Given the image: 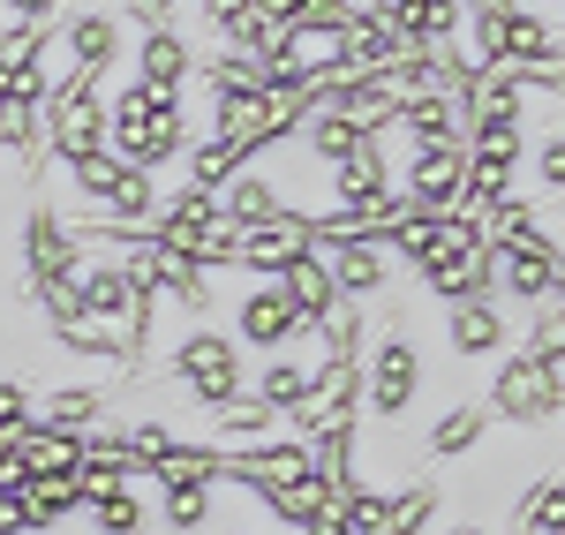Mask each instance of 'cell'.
<instances>
[{"mask_svg": "<svg viewBox=\"0 0 565 535\" xmlns=\"http://www.w3.org/2000/svg\"><path fill=\"white\" fill-rule=\"evenodd\" d=\"M106 151L121 159V167H143V174H159L167 159L189 151V121H181V90H151V84H121L106 98Z\"/></svg>", "mask_w": 565, "mask_h": 535, "instance_id": "cell-1", "label": "cell"}, {"mask_svg": "<svg viewBox=\"0 0 565 535\" xmlns=\"http://www.w3.org/2000/svg\"><path fill=\"white\" fill-rule=\"evenodd\" d=\"M362 400H370V415H377V422H392V430H399V422H407V415H415V393H423V377H430V370H423V347H415V324H407V310H392L385 317V340H377V347H362Z\"/></svg>", "mask_w": 565, "mask_h": 535, "instance_id": "cell-2", "label": "cell"}, {"mask_svg": "<svg viewBox=\"0 0 565 535\" xmlns=\"http://www.w3.org/2000/svg\"><path fill=\"white\" fill-rule=\"evenodd\" d=\"M167 377L196 393V407H218L234 400L242 385H249V355L226 340V324H189L174 340V362H167Z\"/></svg>", "mask_w": 565, "mask_h": 535, "instance_id": "cell-3", "label": "cell"}, {"mask_svg": "<svg viewBox=\"0 0 565 535\" xmlns=\"http://www.w3.org/2000/svg\"><path fill=\"white\" fill-rule=\"evenodd\" d=\"M482 407H490V422H521V430H558V377H543V370H527L513 347L498 355V377H490V393H482Z\"/></svg>", "mask_w": 565, "mask_h": 535, "instance_id": "cell-4", "label": "cell"}, {"mask_svg": "<svg viewBox=\"0 0 565 535\" xmlns=\"http://www.w3.org/2000/svg\"><path fill=\"white\" fill-rule=\"evenodd\" d=\"M226 340H234L242 355H279V347L309 340V324L287 310V295H279L271 279H257L249 295H234V324H226Z\"/></svg>", "mask_w": 565, "mask_h": 535, "instance_id": "cell-5", "label": "cell"}, {"mask_svg": "<svg viewBox=\"0 0 565 535\" xmlns=\"http://www.w3.org/2000/svg\"><path fill=\"white\" fill-rule=\"evenodd\" d=\"M460 174H468L460 143H415L407 167L392 174V196H399L407 212H452V204H460Z\"/></svg>", "mask_w": 565, "mask_h": 535, "instance_id": "cell-6", "label": "cell"}, {"mask_svg": "<svg viewBox=\"0 0 565 535\" xmlns=\"http://www.w3.org/2000/svg\"><path fill=\"white\" fill-rule=\"evenodd\" d=\"M23 271H31V287L84 271V242L68 234V212L53 196H31V212H23Z\"/></svg>", "mask_w": 565, "mask_h": 535, "instance_id": "cell-7", "label": "cell"}, {"mask_svg": "<svg viewBox=\"0 0 565 535\" xmlns=\"http://www.w3.org/2000/svg\"><path fill=\"white\" fill-rule=\"evenodd\" d=\"M61 53H68V68H84L106 84V68L129 53V23L114 15V8H84V15H61Z\"/></svg>", "mask_w": 565, "mask_h": 535, "instance_id": "cell-8", "label": "cell"}, {"mask_svg": "<svg viewBox=\"0 0 565 535\" xmlns=\"http://www.w3.org/2000/svg\"><path fill=\"white\" fill-rule=\"evenodd\" d=\"M445 340H452L460 362H498L513 347V324L498 310V295L490 302H445Z\"/></svg>", "mask_w": 565, "mask_h": 535, "instance_id": "cell-9", "label": "cell"}, {"mask_svg": "<svg viewBox=\"0 0 565 535\" xmlns=\"http://www.w3.org/2000/svg\"><path fill=\"white\" fill-rule=\"evenodd\" d=\"M106 407H114V385H61V393H39L23 422H31V430H68V438H84Z\"/></svg>", "mask_w": 565, "mask_h": 535, "instance_id": "cell-10", "label": "cell"}, {"mask_svg": "<svg viewBox=\"0 0 565 535\" xmlns=\"http://www.w3.org/2000/svg\"><path fill=\"white\" fill-rule=\"evenodd\" d=\"M189 76H196V45L181 39L174 23L143 31V45H136V84H151V90H181Z\"/></svg>", "mask_w": 565, "mask_h": 535, "instance_id": "cell-11", "label": "cell"}, {"mask_svg": "<svg viewBox=\"0 0 565 535\" xmlns=\"http://www.w3.org/2000/svg\"><path fill=\"white\" fill-rule=\"evenodd\" d=\"M392 129L407 136V143H460V98H445V90H399Z\"/></svg>", "mask_w": 565, "mask_h": 535, "instance_id": "cell-12", "label": "cell"}, {"mask_svg": "<svg viewBox=\"0 0 565 535\" xmlns=\"http://www.w3.org/2000/svg\"><path fill=\"white\" fill-rule=\"evenodd\" d=\"M271 287L287 295V310L302 317V324H317V317L340 302V287H332V271H324V257H317V249H302L295 265H279V271H271Z\"/></svg>", "mask_w": 565, "mask_h": 535, "instance_id": "cell-13", "label": "cell"}, {"mask_svg": "<svg viewBox=\"0 0 565 535\" xmlns=\"http://www.w3.org/2000/svg\"><path fill=\"white\" fill-rule=\"evenodd\" d=\"M498 257V249H490ZM498 287L505 295H521V302H558V249H505L498 257Z\"/></svg>", "mask_w": 565, "mask_h": 535, "instance_id": "cell-14", "label": "cell"}, {"mask_svg": "<svg viewBox=\"0 0 565 535\" xmlns=\"http://www.w3.org/2000/svg\"><path fill=\"white\" fill-rule=\"evenodd\" d=\"M76 295H84V317H90V324H114V332H121V317H129V302H136V279H129V265L114 257V265L76 271Z\"/></svg>", "mask_w": 565, "mask_h": 535, "instance_id": "cell-15", "label": "cell"}, {"mask_svg": "<svg viewBox=\"0 0 565 535\" xmlns=\"http://www.w3.org/2000/svg\"><path fill=\"white\" fill-rule=\"evenodd\" d=\"M482 438H490V407L482 400H452L430 430H423V452H430V460H460V452H476Z\"/></svg>", "mask_w": 565, "mask_h": 535, "instance_id": "cell-16", "label": "cell"}, {"mask_svg": "<svg viewBox=\"0 0 565 535\" xmlns=\"http://www.w3.org/2000/svg\"><path fill=\"white\" fill-rule=\"evenodd\" d=\"M212 415V438L218 446H264V438H279V415L257 400V393H234V400L204 407Z\"/></svg>", "mask_w": 565, "mask_h": 535, "instance_id": "cell-17", "label": "cell"}, {"mask_svg": "<svg viewBox=\"0 0 565 535\" xmlns=\"http://www.w3.org/2000/svg\"><path fill=\"white\" fill-rule=\"evenodd\" d=\"M513 535H565V483H558V468L535 475V491H527L521 513H513Z\"/></svg>", "mask_w": 565, "mask_h": 535, "instance_id": "cell-18", "label": "cell"}, {"mask_svg": "<svg viewBox=\"0 0 565 535\" xmlns=\"http://www.w3.org/2000/svg\"><path fill=\"white\" fill-rule=\"evenodd\" d=\"M302 129H309V151H317V159H324V167H340V159H354V151H362V143H370V136L354 129V121H340V114H332V106H317V114H309Z\"/></svg>", "mask_w": 565, "mask_h": 535, "instance_id": "cell-19", "label": "cell"}, {"mask_svg": "<svg viewBox=\"0 0 565 535\" xmlns=\"http://www.w3.org/2000/svg\"><path fill=\"white\" fill-rule=\"evenodd\" d=\"M159 497H167V528L174 535H196L212 521V483H159Z\"/></svg>", "mask_w": 565, "mask_h": 535, "instance_id": "cell-20", "label": "cell"}, {"mask_svg": "<svg viewBox=\"0 0 565 535\" xmlns=\"http://www.w3.org/2000/svg\"><path fill=\"white\" fill-rule=\"evenodd\" d=\"M90 521H98V535H143V497L121 483V491L90 497Z\"/></svg>", "mask_w": 565, "mask_h": 535, "instance_id": "cell-21", "label": "cell"}, {"mask_svg": "<svg viewBox=\"0 0 565 535\" xmlns=\"http://www.w3.org/2000/svg\"><path fill=\"white\" fill-rule=\"evenodd\" d=\"M558 181H565V143H558V129H543V151H535V189H543V204H558Z\"/></svg>", "mask_w": 565, "mask_h": 535, "instance_id": "cell-22", "label": "cell"}, {"mask_svg": "<svg viewBox=\"0 0 565 535\" xmlns=\"http://www.w3.org/2000/svg\"><path fill=\"white\" fill-rule=\"evenodd\" d=\"M114 15H121V23H143V31H159V23H174V0H121Z\"/></svg>", "mask_w": 565, "mask_h": 535, "instance_id": "cell-23", "label": "cell"}, {"mask_svg": "<svg viewBox=\"0 0 565 535\" xmlns=\"http://www.w3.org/2000/svg\"><path fill=\"white\" fill-rule=\"evenodd\" d=\"M445 535H490V528H476V521H452V528H445Z\"/></svg>", "mask_w": 565, "mask_h": 535, "instance_id": "cell-24", "label": "cell"}, {"mask_svg": "<svg viewBox=\"0 0 565 535\" xmlns=\"http://www.w3.org/2000/svg\"><path fill=\"white\" fill-rule=\"evenodd\" d=\"M218 535H249V528H218Z\"/></svg>", "mask_w": 565, "mask_h": 535, "instance_id": "cell-25", "label": "cell"}]
</instances>
